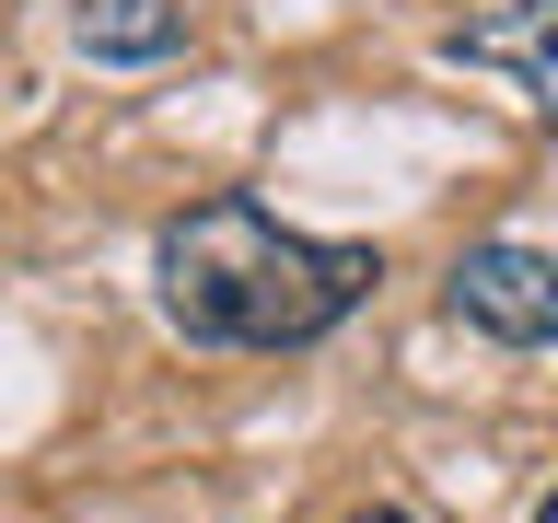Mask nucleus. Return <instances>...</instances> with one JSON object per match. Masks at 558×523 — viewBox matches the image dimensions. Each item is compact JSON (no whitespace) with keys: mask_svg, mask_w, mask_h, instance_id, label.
<instances>
[{"mask_svg":"<svg viewBox=\"0 0 558 523\" xmlns=\"http://www.w3.org/2000/svg\"><path fill=\"white\" fill-rule=\"evenodd\" d=\"M384 256L373 244H338V233H303V221H279L256 209L244 186L221 198H186L151 233V314H163L186 349H326L349 314L373 303Z\"/></svg>","mask_w":558,"mask_h":523,"instance_id":"f257e3e1","label":"nucleus"},{"mask_svg":"<svg viewBox=\"0 0 558 523\" xmlns=\"http://www.w3.org/2000/svg\"><path fill=\"white\" fill-rule=\"evenodd\" d=\"M442 303H453V326L465 338H488V349H558V256L547 244H465L442 268Z\"/></svg>","mask_w":558,"mask_h":523,"instance_id":"f03ea898","label":"nucleus"},{"mask_svg":"<svg viewBox=\"0 0 558 523\" xmlns=\"http://www.w3.org/2000/svg\"><path fill=\"white\" fill-rule=\"evenodd\" d=\"M70 47H82L94 70L186 59V0H70Z\"/></svg>","mask_w":558,"mask_h":523,"instance_id":"20e7f679","label":"nucleus"},{"mask_svg":"<svg viewBox=\"0 0 558 523\" xmlns=\"http://www.w3.org/2000/svg\"><path fill=\"white\" fill-rule=\"evenodd\" d=\"M442 59H453V70H500V82H523V105L558 129V0H488V12L442 24Z\"/></svg>","mask_w":558,"mask_h":523,"instance_id":"7ed1b4c3","label":"nucleus"},{"mask_svg":"<svg viewBox=\"0 0 558 523\" xmlns=\"http://www.w3.org/2000/svg\"><path fill=\"white\" fill-rule=\"evenodd\" d=\"M349 523H418V512H408V500H373V512H349Z\"/></svg>","mask_w":558,"mask_h":523,"instance_id":"39448f33","label":"nucleus"},{"mask_svg":"<svg viewBox=\"0 0 558 523\" xmlns=\"http://www.w3.org/2000/svg\"><path fill=\"white\" fill-rule=\"evenodd\" d=\"M535 523H558V488H547V500H535Z\"/></svg>","mask_w":558,"mask_h":523,"instance_id":"423d86ee","label":"nucleus"}]
</instances>
